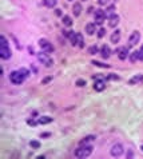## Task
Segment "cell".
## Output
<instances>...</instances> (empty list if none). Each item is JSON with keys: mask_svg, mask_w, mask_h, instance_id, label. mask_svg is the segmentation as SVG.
Masks as SVG:
<instances>
[{"mask_svg": "<svg viewBox=\"0 0 143 159\" xmlns=\"http://www.w3.org/2000/svg\"><path fill=\"white\" fill-rule=\"evenodd\" d=\"M107 79H113V80H119V76H118V75H115V74H111V75H108V76H107Z\"/></svg>", "mask_w": 143, "mask_h": 159, "instance_id": "f1b7e54d", "label": "cell"}, {"mask_svg": "<svg viewBox=\"0 0 143 159\" xmlns=\"http://www.w3.org/2000/svg\"><path fill=\"white\" fill-rule=\"evenodd\" d=\"M72 14L75 15V16H79V15L82 14V5H80V3H75V4L72 5Z\"/></svg>", "mask_w": 143, "mask_h": 159, "instance_id": "e0dca14e", "label": "cell"}, {"mask_svg": "<svg viewBox=\"0 0 143 159\" xmlns=\"http://www.w3.org/2000/svg\"><path fill=\"white\" fill-rule=\"evenodd\" d=\"M11 55L12 52H11L10 46H8L7 39H5V36H2L0 37V58L7 60V59L11 58Z\"/></svg>", "mask_w": 143, "mask_h": 159, "instance_id": "6da1fadb", "label": "cell"}, {"mask_svg": "<svg viewBox=\"0 0 143 159\" xmlns=\"http://www.w3.org/2000/svg\"><path fill=\"white\" fill-rule=\"evenodd\" d=\"M91 152H92L91 145H80V147L75 150V157L76 158H87L91 155Z\"/></svg>", "mask_w": 143, "mask_h": 159, "instance_id": "7a4b0ae2", "label": "cell"}, {"mask_svg": "<svg viewBox=\"0 0 143 159\" xmlns=\"http://www.w3.org/2000/svg\"><path fill=\"white\" fill-rule=\"evenodd\" d=\"M27 123H28L30 126H36L39 122H35V120H32V119H28V120H27Z\"/></svg>", "mask_w": 143, "mask_h": 159, "instance_id": "f546056e", "label": "cell"}, {"mask_svg": "<svg viewBox=\"0 0 143 159\" xmlns=\"http://www.w3.org/2000/svg\"><path fill=\"white\" fill-rule=\"evenodd\" d=\"M94 140H95L94 135H88V136H86V138H83L82 140H80V145H88V143L94 142Z\"/></svg>", "mask_w": 143, "mask_h": 159, "instance_id": "ac0fdd59", "label": "cell"}, {"mask_svg": "<svg viewBox=\"0 0 143 159\" xmlns=\"http://www.w3.org/2000/svg\"><path fill=\"white\" fill-rule=\"evenodd\" d=\"M139 60H143V46L141 47V49H139Z\"/></svg>", "mask_w": 143, "mask_h": 159, "instance_id": "1f68e13d", "label": "cell"}, {"mask_svg": "<svg viewBox=\"0 0 143 159\" xmlns=\"http://www.w3.org/2000/svg\"><path fill=\"white\" fill-rule=\"evenodd\" d=\"M98 51H99V48H98V47H96V46H92V47H90V48H88V52H90V54H91V55H95V54H98Z\"/></svg>", "mask_w": 143, "mask_h": 159, "instance_id": "484cf974", "label": "cell"}, {"mask_svg": "<svg viewBox=\"0 0 143 159\" xmlns=\"http://www.w3.org/2000/svg\"><path fill=\"white\" fill-rule=\"evenodd\" d=\"M94 16H95V21H96L95 24H103L104 20H106V17H107V16H106V12L103 11V9H100V8L96 9Z\"/></svg>", "mask_w": 143, "mask_h": 159, "instance_id": "52a82bcc", "label": "cell"}, {"mask_svg": "<svg viewBox=\"0 0 143 159\" xmlns=\"http://www.w3.org/2000/svg\"><path fill=\"white\" fill-rule=\"evenodd\" d=\"M76 86H78V87H84V86H86V80L79 79V80L76 82Z\"/></svg>", "mask_w": 143, "mask_h": 159, "instance_id": "4316f807", "label": "cell"}, {"mask_svg": "<svg viewBox=\"0 0 143 159\" xmlns=\"http://www.w3.org/2000/svg\"><path fill=\"white\" fill-rule=\"evenodd\" d=\"M38 59L40 62H42L43 64H46V67H51V64H52V59L51 58H48V54L47 52H40V54H38Z\"/></svg>", "mask_w": 143, "mask_h": 159, "instance_id": "ba28073f", "label": "cell"}, {"mask_svg": "<svg viewBox=\"0 0 143 159\" xmlns=\"http://www.w3.org/2000/svg\"><path fill=\"white\" fill-rule=\"evenodd\" d=\"M39 46H40V48H42L44 52H47V54L54 52V46H52L47 39H40L39 40Z\"/></svg>", "mask_w": 143, "mask_h": 159, "instance_id": "5b68a950", "label": "cell"}, {"mask_svg": "<svg viewBox=\"0 0 143 159\" xmlns=\"http://www.w3.org/2000/svg\"><path fill=\"white\" fill-rule=\"evenodd\" d=\"M116 54H118V58L120 59V60H124V59L129 58V47H122V48L116 49Z\"/></svg>", "mask_w": 143, "mask_h": 159, "instance_id": "30bf717a", "label": "cell"}, {"mask_svg": "<svg viewBox=\"0 0 143 159\" xmlns=\"http://www.w3.org/2000/svg\"><path fill=\"white\" fill-rule=\"evenodd\" d=\"M139 40H141V33H139V31H134L131 33V36L129 37V48L135 47L139 43Z\"/></svg>", "mask_w": 143, "mask_h": 159, "instance_id": "8992f818", "label": "cell"}, {"mask_svg": "<svg viewBox=\"0 0 143 159\" xmlns=\"http://www.w3.org/2000/svg\"><path fill=\"white\" fill-rule=\"evenodd\" d=\"M139 83H143V74L135 75V76H132L131 79L129 80V84H130V86H134V84H139Z\"/></svg>", "mask_w": 143, "mask_h": 159, "instance_id": "7c38bea8", "label": "cell"}, {"mask_svg": "<svg viewBox=\"0 0 143 159\" xmlns=\"http://www.w3.org/2000/svg\"><path fill=\"white\" fill-rule=\"evenodd\" d=\"M30 146L32 148H40V142H38V140H31Z\"/></svg>", "mask_w": 143, "mask_h": 159, "instance_id": "d4e9b609", "label": "cell"}, {"mask_svg": "<svg viewBox=\"0 0 143 159\" xmlns=\"http://www.w3.org/2000/svg\"><path fill=\"white\" fill-rule=\"evenodd\" d=\"M86 32H87V35H94V33L96 32V24L95 23H88L86 26Z\"/></svg>", "mask_w": 143, "mask_h": 159, "instance_id": "9a60e30c", "label": "cell"}, {"mask_svg": "<svg viewBox=\"0 0 143 159\" xmlns=\"http://www.w3.org/2000/svg\"><path fill=\"white\" fill-rule=\"evenodd\" d=\"M63 24L67 27H71L72 26V19H71L70 16H63Z\"/></svg>", "mask_w": 143, "mask_h": 159, "instance_id": "44dd1931", "label": "cell"}, {"mask_svg": "<svg viewBox=\"0 0 143 159\" xmlns=\"http://www.w3.org/2000/svg\"><path fill=\"white\" fill-rule=\"evenodd\" d=\"M130 60H131L132 63H134V62H136V60H139V52L138 51H134L132 54L130 55Z\"/></svg>", "mask_w": 143, "mask_h": 159, "instance_id": "603a6c76", "label": "cell"}, {"mask_svg": "<svg viewBox=\"0 0 143 159\" xmlns=\"http://www.w3.org/2000/svg\"><path fill=\"white\" fill-rule=\"evenodd\" d=\"M39 123L40 124H48V123H51L52 122V118H49V116H42V118H39Z\"/></svg>", "mask_w": 143, "mask_h": 159, "instance_id": "ffe728a7", "label": "cell"}, {"mask_svg": "<svg viewBox=\"0 0 143 159\" xmlns=\"http://www.w3.org/2000/svg\"><path fill=\"white\" fill-rule=\"evenodd\" d=\"M20 72H21V74H23V75H24V76H26V78H27V76H28V71H27V70H26V68H21V70H20Z\"/></svg>", "mask_w": 143, "mask_h": 159, "instance_id": "d6a6232c", "label": "cell"}, {"mask_svg": "<svg viewBox=\"0 0 143 159\" xmlns=\"http://www.w3.org/2000/svg\"><path fill=\"white\" fill-rule=\"evenodd\" d=\"M98 2L100 5H107L108 3H110V0H98Z\"/></svg>", "mask_w": 143, "mask_h": 159, "instance_id": "4dcf8cb0", "label": "cell"}, {"mask_svg": "<svg viewBox=\"0 0 143 159\" xmlns=\"http://www.w3.org/2000/svg\"><path fill=\"white\" fill-rule=\"evenodd\" d=\"M68 37H70L72 46H78V47H80V48H83V47H84V44H83V43H84V40H83V35H82V33L71 31L70 35H68Z\"/></svg>", "mask_w": 143, "mask_h": 159, "instance_id": "3957f363", "label": "cell"}, {"mask_svg": "<svg viewBox=\"0 0 143 159\" xmlns=\"http://www.w3.org/2000/svg\"><path fill=\"white\" fill-rule=\"evenodd\" d=\"M92 64L96 65V67H103V68H108V67H110L108 64H104V63H102V62H96V60H92Z\"/></svg>", "mask_w": 143, "mask_h": 159, "instance_id": "cb8c5ba5", "label": "cell"}, {"mask_svg": "<svg viewBox=\"0 0 143 159\" xmlns=\"http://www.w3.org/2000/svg\"><path fill=\"white\" fill-rule=\"evenodd\" d=\"M120 40V31L119 30H115L113 32V35H111V43H114V44H118V42Z\"/></svg>", "mask_w": 143, "mask_h": 159, "instance_id": "2e32d148", "label": "cell"}, {"mask_svg": "<svg viewBox=\"0 0 143 159\" xmlns=\"http://www.w3.org/2000/svg\"><path fill=\"white\" fill-rule=\"evenodd\" d=\"M122 154H123V146L122 145L116 143V145H114L113 147H111V155H113V157H120Z\"/></svg>", "mask_w": 143, "mask_h": 159, "instance_id": "9c48e42d", "label": "cell"}, {"mask_svg": "<svg viewBox=\"0 0 143 159\" xmlns=\"http://www.w3.org/2000/svg\"><path fill=\"white\" fill-rule=\"evenodd\" d=\"M126 157H127V158H132V157H134V154H132V152H131V151H127V154H126Z\"/></svg>", "mask_w": 143, "mask_h": 159, "instance_id": "836d02e7", "label": "cell"}, {"mask_svg": "<svg viewBox=\"0 0 143 159\" xmlns=\"http://www.w3.org/2000/svg\"><path fill=\"white\" fill-rule=\"evenodd\" d=\"M104 35H106V30H104V28H100V30L98 31V36L99 37H103Z\"/></svg>", "mask_w": 143, "mask_h": 159, "instance_id": "83f0119b", "label": "cell"}, {"mask_svg": "<svg viewBox=\"0 0 143 159\" xmlns=\"http://www.w3.org/2000/svg\"><path fill=\"white\" fill-rule=\"evenodd\" d=\"M40 136H42V138H44V136H49V134H42Z\"/></svg>", "mask_w": 143, "mask_h": 159, "instance_id": "e575fe53", "label": "cell"}, {"mask_svg": "<svg viewBox=\"0 0 143 159\" xmlns=\"http://www.w3.org/2000/svg\"><path fill=\"white\" fill-rule=\"evenodd\" d=\"M94 88H95V91H98V92L103 91L106 88V80L104 79H96V82L94 84Z\"/></svg>", "mask_w": 143, "mask_h": 159, "instance_id": "8fae6325", "label": "cell"}, {"mask_svg": "<svg viewBox=\"0 0 143 159\" xmlns=\"http://www.w3.org/2000/svg\"><path fill=\"white\" fill-rule=\"evenodd\" d=\"M56 3H58V0H43V4L48 8H54L56 5Z\"/></svg>", "mask_w": 143, "mask_h": 159, "instance_id": "d6986e66", "label": "cell"}, {"mask_svg": "<svg viewBox=\"0 0 143 159\" xmlns=\"http://www.w3.org/2000/svg\"><path fill=\"white\" fill-rule=\"evenodd\" d=\"M24 79H26V76H24L23 74L20 72V70L19 71H12V72L10 74V80H11V83H14V84H21L24 82Z\"/></svg>", "mask_w": 143, "mask_h": 159, "instance_id": "277c9868", "label": "cell"}, {"mask_svg": "<svg viewBox=\"0 0 143 159\" xmlns=\"http://www.w3.org/2000/svg\"><path fill=\"white\" fill-rule=\"evenodd\" d=\"M114 11H115V7H114V5H110V7H108V8L104 11V12H106V16L110 17V16H113V15H115Z\"/></svg>", "mask_w": 143, "mask_h": 159, "instance_id": "7402d4cb", "label": "cell"}, {"mask_svg": "<svg viewBox=\"0 0 143 159\" xmlns=\"http://www.w3.org/2000/svg\"><path fill=\"white\" fill-rule=\"evenodd\" d=\"M141 148H142V151H143V146H142V147H141Z\"/></svg>", "mask_w": 143, "mask_h": 159, "instance_id": "d590c367", "label": "cell"}, {"mask_svg": "<svg viewBox=\"0 0 143 159\" xmlns=\"http://www.w3.org/2000/svg\"><path fill=\"white\" fill-rule=\"evenodd\" d=\"M119 16L118 15H113V16L108 17V26L110 27H116L118 24H119Z\"/></svg>", "mask_w": 143, "mask_h": 159, "instance_id": "5bb4252c", "label": "cell"}, {"mask_svg": "<svg viewBox=\"0 0 143 159\" xmlns=\"http://www.w3.org/2000/svg\"><path fill=\"white\" fill-rule=\"evenodd\" d=\"M100 54H102V58L103 59H108L110 58V55H111V48L107 44L103 46L102 47V49H100Z\"/></svg>", "mask_w": 143, "mask_h": 159, "instance_id": "4fadbf2b", "label": "cell"}]
</instances>
